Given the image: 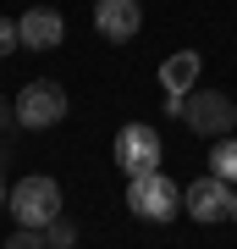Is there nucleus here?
Segmentation results:
<instances>
[{"mask_svg": "<svg viewBox=\"0 0 237 249\" xmlns=\"http://www.w3.org/2000/svg\"><path fill=\"white\" fill-rule=\"evenodd\" d=\"M127 211L138 216V222H176V211H182V188H176L166 172H138V178H127Z\"/></svg>", "mask_w": 237, "mask_h": 249, "instance_id": "f257e3e1", "label": "nucleus"}, {"mask_svg": "<svg viewBox=\"0 0 237 249\" xmlns=\"http://www.w3.org/2000/svg\"><path fill=\"white\" fill-rule=\"evenodd\" d=\"M6 211H11L17 227H50L55 216H61V183L55 178H22V183H11Z\"/></svg>", "mask_w": 237, "mask_h": 249, "instance_id": "f03ea898", "label": "nucleus"}, {"mask_svg": "<svg viewBox=\"0 0 237 249\" xmlns=\"http://www.w3.org/2000/svg\"><path fill=\"white\" fill-rule=\"evenodd\" d=\"M182 122L193 127L199 139H226L237 127V94H221V89H193L182 100Z\"/></svg>", "mask_w": 237, "mask_h": 249, "instance_id": "7ed1b4c3", "label": "nucleus"}, {"mask_svg": "<svg viewBox=\"0 0 237 249\" xmlns=\"http://www.w3.org/2000/svg\"><path fill=\"white\" fill-rule=\"evenodd\" d=\"M17 122L33 127V133H44V127L66 122V89L55 78H33L28 89L17 94Z\"/></svg>", "mask_w": 237, "mask_h": 249, "instance_id": "20e7f679", "label": "nucleus"}, {"mask_svg": "<svg viewBox=\"0 0 237 249\" xmlns=\"http://www.w3.org/2000/svg\"><path fill=\"white\" fill-rule=\"evenodd\" d=\"M160 160H166V144L149 122H127L122 133H116V166L127 172V178H138V172H160Z\"/></svg>", "mask_w": 237, "mask_h": 249, "instance_id": "39448f33", "label": "nucleus"}, {"mask_svg": "<svg viewBox=\"0 0 237 249\" xmlns=\"http://www.w3.org/2000/svg\"><path fill=\"white\" fill-rule=\"evenodd\" d=\"M182 211L193 216V222H204V227H210V222H226V216H232V183L215 178V172H204L199 183L182 188Z\"/></svg>", "mask_w": 237, "mask_h": 249, "instance_id": "423d86ee", "label": "nucleus"}, {"mask_svg": "<svg viewBox=\"0 0 237 249\" xmlns=\"http://www.w3.org/2000/svg\"><path fill=\"white\" fill-rule=\"evenodd\" d=\"M199 67H204L199 50H176V55L160 61V89H166V111L171 116H182V100L199 89Z\"/></svg>", "mask_w": 237, "mask_h": 249, "instance_id": "0eeeda50", "label": "nucleus"}, {"mask_svg": "<svg viewBox=\"0 0 237 249\" xmlns=\"http://www.w3.org/2000/svg\"><path fill=\"white\" fill-rule=\"evenodd\" d=\"M94 28H99V39H111V45H127V39L143 28V6L138 0H94Z\"/></svg>", "mask_w": 237, "mask_h": 249, "instance_id": "6e6552de", "label": "nucleus"}, {"mask_svg": "<svg viewBox=\"0 0 237 249\" xmlns=\"http://www.w3.org/2000/svg\"><path fill=\"white\" fill-rule=\"evenodd\" d=\"M17 34H22V50H39L44 55V50H55L66 39V17L55 6H33V11L17 17Z\"/></svg>", "mask_w": 237, "mask_h": 249, "instance_id": "1a4fd4ad", "label": "nucleus"}, {"mask_svg": "<svg viewBox=\"0 0 237 249\" xmlns=\"http://www.w3.org/2000/svg\"><path fill=\"white\" fill-rule=\"evenodd\" d=\"M210 172H215V178H226V183H237V139H232V133L210 144Z\"/></svg>", "mask_w": 237, "mask_h": 249, "instance_id": "9d476101", "label": "nucleus"}, {"mask_svg": "<svg viewBox=\"0 0 237 249\" xmlns=\"http://www.w3.org/2000/svg\"><path fill=\"white\" fill-rule=\"evenodd\" d=\"M44 244H50V249H78V222H66V216H55V222L44 227Z\"/></svg>", "mask_w": 237, "mask_h": 249, "instance_id": "9b49d317", "label": "nucleus"}, {"mask_svg": "<svg viewBox=\"0 0 237 249\" xmlns=\"http://www.w3.org/2000/svg\"><path fill=\"white\" fill-rule=\"evenodd\" d=\"M0 249H50V244H44V227H17Z\"/></svg>", "mask_w": 237, "mask_h": 249, "instance_id": "f8f14e48", "label": "nucleus"}, {"mask_svg": "<svg viewBox=\"0 0 237 249\" xmlns=\"http://www.w3.org/2000/svg\"><path fill=\"white\" fill-rule=\"evenodd\" d=\"M22 45V34H17V22H11V17H0V55H11V50H17Z\"/></svg>", "mask_w": 237, "mask_h": 249, "instance_id": "ddd939ff", "label": "nucleus"}, {"mask_svg": "<svg viewBox=\"0 0 237 249\" xmlns=\"http://www.w3.org/2000/svg\"><path fill=\"white\" fill-rule=\"evenodd\" d=\"M11 127H22V122H17V100H0V139H6Z\"/></svg>", "mask_w": 237, "mask_h": 249, "instance_id": "4468645a", "label": "nucleus"}, {"mask_svg": "<svg viewBox=\"0 0 237 249\" xmlns=\"http://www.w3.org/2000/svg\"><path fill=\"white\" fill-rule=\"evenodd\" d=\"M6 194H11V188H6V166H0V205H6Z\"/></svg>", "mask_w": 237, "mask_h": 249, "instance_id": "2eb2a0df", "label": "nucleus"}, {"mask_svg": "<svg viewBox=\"0 0 237 249\" xmlns=\"http://www.w3.org/2000/svg\"><path fill=\"white\" fill-rule=\"evenodd\" d=\"M6 160H11V144H6V139H0V166H6Z\"/></svg>", "mask_w": 237, "mask_h": 249, "instance_id": "dca6fc26", "label": "nucleus"}, {"mask_svg": "<svg viewBox=\"0 0 237 249\" xmlns=\"http://www.w3.org/2000/svg\"><path fill=\"white\" fill-rule=\"evenodd\" d=\"M232 222H237V188H232Z\"/></svg>", "mask_w": 237, "mask_h": 249, "instance_id": "f3484780", "label": "nucleus"}]
</instances>
